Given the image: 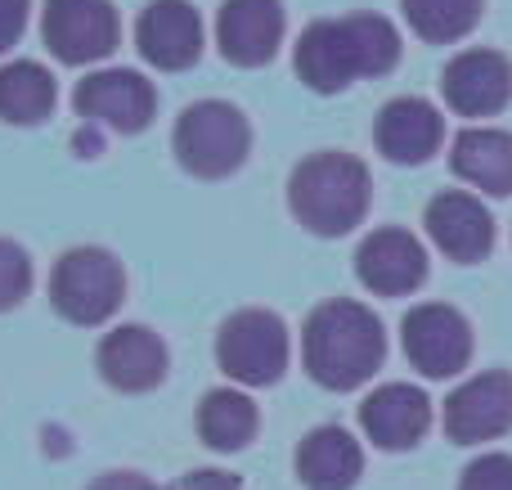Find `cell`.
<instances>
[{
    "instance_id": "obj_1",
    "label": "cell",
    "mask_w": 512,
    "mask_h": 490,
    "mask_svg": "<svg viewBox=\"0 0 512 490\" xmlns=\"http://www.w3.org/2000/svg\"><path fill=\"white\" fill-rule=\"evenodd\" d=\"M400 63V32L382 14L315 18L292 50V68L315 95H342L360 77H387Z\"/></svg>"
},
{
    "instance_id": "obj_2",
    "label": "cell",
    "mask_w": 512,
    "mask_h": 490,
    "mask_svg": "<svg viewBox=\"0 0 512 490\" xmlns=\"http://www.w3.org/2000/svg\"><path fill=\"white\" fill-rule=\"evenodd\" d=\"M382 356H387V333L364 302L333 297V302H319L306 315L301 360H306V374L328 392L364 387L382 369Z\"/></svg>"
},
{
    "instance_id": "obj_3",
    "label": "cell",
    "mask_w": 512,
    "mask_h": 490,
    "mask_svg": "<svg viewBox=\"0 0 512 490\" xmlns=\"http://www.w3.org/2000/svg\"><path fill=\"white\" fill-rule=\"evenodd\" d=\"M373 203V180L355 153L324 149L310 153L292 167L288 176V207L301 221V230L319 234V239H342L369 216Z\"/></svg>"
},
{
    "instance_id": "obj_4",
    "label": "cell",
    "mask_w": 512,
    "mask_h": 490,
    "mask_svg": "<svg viewBox=\"0 0 512 490\" xmlns=\"http://www.w3.org/2000/svg\"><path fill=\"white\" fill-rule=\"evenodd\" d=\"M176 162L198 180H225L248 162L252 122L230 99H194L171 131Z\"/></svg>"
},
{
    "instance_id": "obj_5",
    "label": "cell",
    "mask_w": 512,
    "mask_h": 490,
    "mask_svg": "<svg viewBox=\"0 0 512 490\" xmlns=\"http://www.w3.org/2000/svg\"><path fill=\"white\" fill-rule=\"evenodd\" d=\"M126 302V270L108 248L81 243L68 248L50 270V306L68 324L81 329H99L104 320H113Z\"/></svg>"
},
{
    "instance_id": "obj_6",
    "label": "cell",
    "mask_w": 512,
    "mask_h": 490,
    "mask_svg": "<svg viewBox=\"0 0 512 490\" xmlns=\"http://www.w3.org/2000/svg\"><path fill=\"white\" fill-rule=\"evenodd\" d=\"M288 324L265 306H243L216 333V365L234 387H274L288 369Z\"/></svg>"
},
{
    "instance_id": "obj_7",
    "label": "cell",
    "mask_w": 512,
    "mask_h": 490,
    "mask_svg": "<svg viewBox=\"0 0 512 490\" xmlns=\"http://www.w3.org/2000/svg\"><path fill=\"white\" fill-rule=\"evenodd\" d=\"M41 41L68 68H86L117 50L122 18L113 0H45L41 9Z\"/></svg>"
},
{
    "instance_id": "obj_8",
    "label": "cell",
    "mask_w": 512,
    "mask_h": 490,
    "mask_svg": "<svg viewBox=\"0 0 512 490\" xmlns=\"http://www.w3.org/2000/svg\"><path fill=\"white\" fill-rule=\"evenodd\" d=\"M72 108L86 122L108 126L117 135H140L158 117V90H153L149 77H140L131 68H99L77 81Z\"/></svg>"
},
{
    "instance_id": "obj_9",
    "label": "cell",
    "mask_w": 512,
    "mask_h": 490,
    "mask_svg": "<svg viewBox=\"0 0 512 490\" xmlns=\"http://www.w3.org/2000/svg\"><path fill=\"white\" fill-rule=\"evenodd\" d=\"M400 342H405L409 365L423 378H454L468 369L472 360V324L459 306L423 302L405 315L400 324Z\"/></svg>"
},
{
    "instance_id": "obj_10",
    "label": "cell",
    "mask_w": 512,
    "mask_h": 490,
    "mask_svg": "<svg viewBox=\"0 0 512 490\" xmlns=\"http://www.w3.org/2000/svg\"><path fill=\"white\" fill-rule=\"evenodd\" d=\"M445 437L459 446H481L495 441L512 428V374L504 369H486L472 374L468 383H459L445 396Z\"/></svg>"
},
{
    "instance_id": "obj_11",
    "label": "cell",
    "mask_w": 512,
    "mask_h": 490,
    "mask_svg": "<svg viewBox=\"0 0 512 490\" xmlns=\"http://www.w3.org/2000/svg\"><path fill=\"white\" fill-rule=\"evenodd\" d=\"M95 365L108 387H117L126 396H144L153 387H162L171 360H167V342L149 324H117V329H108L99 338Z\"/></svg>"
},
{
    "instance_id": "obj_12",
    "label": "cell",
    "mask_w": 512,
    "mask_h": 490,
    "mask_svg": "<svg viewBox=\"0 0 512 490\" xmlns=\"http://www.w3.org/2000/svg\"><path fill=\"white\" fill-rule=\"evenodd\" d=\"M355 279L378 297H409L427 279L423 243L400 225H382V230L364 234L355 248Z\"/></svg>"
},
{
    "instance_id": "obj_13",
    "label": "cell",
    "mask_w": 512,
    "mask_h": 490,
    "mask_svg": "<svg viewBox=\"0 0 512 490\" xmlns=\"http://www.w3.org/2000/svg\"><path fill=\"white\" fill-rule=\"evenodd\" d=\"M283 0H225L216 9V50L234 68H265L283 45Z\"/></svg>"
},
{
    "instance_id": "obj_14",
    "label": "cell",
    "mask_w": 512,
    "mask_h": 490,
    "mask_svg": "<svg viewBox=\"0 0 512 490\" xmlns=\"http://www.w3.org/2000/svg\"><path fill=\"white\" fill-rule=\"evenodd\" d=\"M441 95L459 117H495L512 99V59L499 50H459L441 72Z\"/></svg>"
},
{
    "instance_id": "obj_15",
    "label": "cell",
    "mask_w": 512,
    "mask_h": 490,
    "mask_svg": "<svg viewBox=\"0 0 512 490\" xmlns=\"http://www.w3.org/2000/svg\"><path fill=\"white\" fill-rule=\"evenodd\" d=\"M135 45L158 72H185L203 59V14L189 0H153L140 9Z\"/></svg>"
},
{
    "instance_id": "obj_16",
    "label": "cell",
    "mask_w": 512,
    "mask_h": 490,
    "mask_svg": "<svg viewBox=\"0 0 512 490\" xmlns=\"http://www.w3.org/2000/svg\"><path fill=\"white\" fill-rule=\"evenodd\" d=\"M423 225H427V239L450 261H459V266L486 261L490 248H495V216L481 207V198L463 194V189L436 194L423 212Z\"/></svg>"
},
{
    "instance_id": "obj_17",
    "label": "cell",
    "mask_w": 512,
    "mask_h": 490,
    "mask_svg": "<svg viewBox=\"0 0 512 490\" xmlns=\"http://www.w3.org/2000/svg\"><path fill=\"white\" fill-rule=\"evenodd\" d=\"M445 140V117L432 99L423 95H400L382 104L378 122H373V144L387 162L396 167H418L427 162Z\"/></svg>"
},
{
    "instance_id": "obj_18",
    "label": "cell",
    "mask_w": 512,
    "mask_h": 490,
    "mask_svg": "<svg viewBox=\"0 0 512 490\" xmlns=\"http://www.w3.org/2000/svg\"><path fill=\"white\" fill-rule=\"evenodd\" d=\"M360 428L378 450H414L432 428V401L414 383H382L364 396Z\"/></svg>"
},
{
    "instance_id": "obj_19",
    "label": "cell",
    "mask_w": 512,
    "mask_h": 490,
    "mask_svg": "<svg viewBox=\"0 0 512 490\" xmlns=\"http://www.w3.org/2000/svg\"><path fill=\"white\" fill-rule=\"evenodd\" d=\"M364 473V450L337 423L310 428L297 446V482L306 490H351Z\"/></svg>"
},
{
    "instance_id": "obj_20",
    "label": "cell",
    "mask_w": 512,
    "mask_h": 490,
    "mask_svg": "<svg viewBox=\"0 0 512 490\" xmlns=\"http://www.w3.org/2000/svg\"><path fill=\"white\" fill-rule=\"evenodd\" d=\"M450 167L481 194L508 198L512 194V135L499 126H468L454 135Z\"/></svg>"
},
{
    "instance_id": "obj_21",
    "label": "cell",
    "mask_w": 512,
    "mask_h": 490,
    "mask_svg": "<svg viewBox=\"0 0 512 490\" xmlns=\"http://www.w3.org/2000/svg\"><path fill=\"white\" fill-rule=\"evenodd\" d=\"M194 432L207 450H221V455H234V450L252 446L256 432H261V410L243 387H216L198 401L194 410Z\"/></svg>"
},
{
    "instance_id": "obj_22",
    "label": "cell",
    "mask_w": 512,
    "mask_h": 490,
    "mask_svg": "<svg viewBox=\"0 0 512 490\" xmlns=\"http://www.w3.org/2000/svg\"><path fill=\"white\" fill-rule=\"evenodd\" d=\"M54 99H59V86H54L45 63L14 59L0 68V122L41 126L54 113Z\"/></svg>"
},
{
    "instance_id": "obj_23",
    "label": "cell",
    "mask_w": 512,
    "mask_h": 490,
    "mask_svg": "<svg viewBox=\"0 0 512 490\" xmlns=\"http://www.w3.org/2000/svg\"><path fill=\"white\" fill-rule=\"evenodd\" d=\"M409 27L432 45H454L481 23L486 0H400Z\"/></svg>"
},
{
    "instance_id": "obj_24",
    "label": "cell",
    "mask_w": 512,
    "mask_h": 490,
    "mask_svg": "<svg viewBox=\"0 0 512 490\" xmlns=\"http://www.w3.org/2000/svg\"><path fill=\"white\" fill-rule=\"evenodd\" d=\"M27 293H32V257L14 239H0V315L23 306Z\"/></svg>"
},
{
    "instance_id": "obj_25",
    "label": "cell",
    "mask_w": 512,
    "mask_h": 490,
    "mask_svg": "<svg viewBox=\"0 0 512 490\" xmlns=\"http://www.w3.org/2000/svg\"><path fill=\"white\" fill-rule=\"evenodd\" d=\"M459 490H512V455H481L463 468Z\"/></svg>"
},
{
    "instance_id": "obj_26",
    "label": "cell",
    "mask_w": 512,
    "mask_h": 490,
    "mask_svg": "<svg viewBox=\"0 0 512 490\" xmlns=\"http://www.w3.org/2000/svg\"><path fill=\"white\" fill-rule=\"evenodd\" d=\"M27 18H32V0H0V54L23 41Z\"/></svg>"
},
{
    "instance_id": "obj_27",
    "label": "cell",
    "mask_w": 512,
    "mask_h": 490,
    "mask_svg": "<svg viewBox=\"0 0 512 490\" xmlns=\"http://www.w3.org/2000/svg\"><path fill=\"white\" fill-rule=\"evenodd\" d=\"M171 490H243V482L234 473H225V468H194Z\"/></svg>"
},
{
    "instance_id": "obj_28",
    "label": "cell",
    "mask_w": 512,
    "mask_h": 490,
    "mask_svg": "<svg viewBox=\"0 0 512 490\" xmlns=\"http://www.w3.org/2000/svg\"><path fill=\"white\" fill-rule=\"evenodd\" d=\"M86 490H162L153 477H144V473H131V468H113V473H104V477H95Z\"/></svg>"
}]
</instances>
